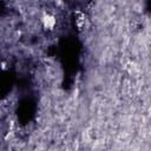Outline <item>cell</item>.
Wrapping results in <instances>:
<instances>
[{"instance_id":"1","label":"cell","mask_w":151,"mask_h":151,"mask_svg":"<svg viewBox=\"0 0 151 151\" xmlns=\"http://www.w3.org/2000/svg\"><path fill=\"white\" fill-rule=\"evenodd\" d=\"M41 21H42V25H44V27H46V28H50V29H52V28L54 27V25L57 24L55 17H53V15H51V14H45V15L42 17Z\"/></svg>"}]
</instances>
